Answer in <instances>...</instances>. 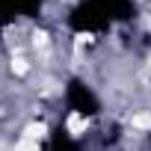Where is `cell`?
Returning <instances> with one entry per match:
<instances>
[{
    "label": "cell",
    "mask_w": 151,
    "mask_h": 151,
    "mask_svg": "<svg viewBox=\"0 0 151 151\" xmlns=\"http://www.w3.org/2000/svg\"><path fill=\"white\" fill-rule=\"evenodd\" d=\"M68 24H71V30H77V33H101V30H107L113 24V15L98 3V0H83L80 6L71 9Z\"/></svg>",
    "instance_id": "6da1fadb"
},
{
    "label": "cell",
    "mask_w": 151,
    "mask_h": 151,
    "mask_svg": "<svg viewBox=\"0 0 151 151\" xmlns=\"http://www.w3.org/2000/svg\"><path fill=\"white\" fill-rule=\"evenodd\" d=\"M65 104H68V110L80 113V116H95V113L101 110L95 92H92L83 80H71V83L65 86Z\"/></svg>",
    "instance_id": "7a4b0ae2"
},
{
    "label": "cell",
    "mask_w": 151,
    "mask_h": 151,
    "mask_svg": "<svg viewBox=\"0 0 151 151\" xmlns=\"http://www.w3.org/2000/svg\"><path fill=\"white\" fill-rule=\"evenodd\" d=\"M47 151H80V142L71 139V133L65 130V124H59L53 133H50V148Z\"/></svg>",
    "instance_id": "3957f363"
},
{
    "label": "cell",
    "mask_w": 151,
    "mask_h": 151,
    "mask_svg": "<svg viewBox=\"0 0 151 151\" xmlns=\"http://www.w3.org/2000/svg\"><path fill=\"white\" fill-rule=\"evenodd\" d=\"M98 3L113 15V21H119V18H127V15H130V0H98Z\"/></svg>",
    "instance_id": "277c9868"
},
{
    "label": "cell",
    "mask_w": 151,
    "mask_h": 151,
    "mask_svg": "<svg viewBox=\"0 0 151 151\" xmlns=\"http://www.w3.org/2000/svg\"><path fill=\"white\" fill-rule=\"evenodd\" d=\"M21 15V6L18 0H0V24H9Z\"/></svg>",
    "instance_id": "5b68a950"
},
{
    "label": "cell",
    "mask_w": 151,
    "mask_h": 151,
    "mask_svg": "<svg viewBox=\"0 0 151 151\" xmlns=\"http://www.w3.org/2000/svg\"><path fill=\"white\" fill-rule=\"evenodd\" d=\"M42 3H45V0H18L21 15H33V12H39V9H42Z\"/></svg>",
    "instance_id": "8992f818"
}]
</instances>
